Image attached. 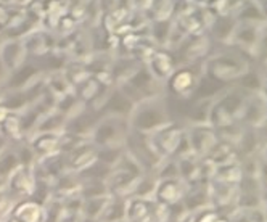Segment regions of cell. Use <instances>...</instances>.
I'll return each instance as SVG.
<instances>
[{"label": "cell", "mask_w": 267, "mask_h": 222, "mask_svg": "<svg viewBox=\"0 0 267 222\" xmlns=\"http://www.w3.org/2000/svg\"><path fill=\"white\" fill-rule=\"evenodd\" d=\"M66 171H68L66 154L61 151L39 158L32 166V172L36 180H42V182L47 184H53V180L58 179Z\"/></svg>", "instance_id": "obj_3"}, {"label": "cell", "mask_w": 267, "mask_h": 222, "mask_svg": "<svg viewBox=\"0 0 267 222\" xmlns=\"http://www.w3.org/2000/svg\"><path fill=\"white\" fill-rule=\"evenodd\" d=\"M108 198H109V195H106V197H97V198H87V200L82 198L84 203H82L81 216L98 222V219L101 214H103V210L108 203Z\"/></svg>", "instance_id": "obj_16"}, {"label": "cell", "mask_w": 267, "mask_h": 222, "mask_svg": "<svg viewBox=\"0 0 267 222\" xmlns=\"http://www.w3.org/2000/svg\"><path fill=\"white\" fill-rule=\"evenodd\" d=\"M63 201V208L66 213L70 214H81V210H82V203H84V200H82L81 195H74V197H68Z\"/></svg>", "instance_id": "obj_25"}, {"label": "cell", "mask_w": 267, "mask_h": 222, "mask_svg": "<svg viewBox=\"0 0 267 222\" xmlns=\"http://www.w3.org/2000/svg\"><path fill=\"white\" fill-rule=\"evenodd\" d=\"M79 195L84 200H87V198L106 197V195H109V192L106 182H101V180H82Z\"/></svg>", "instance_id": "obj_17"}, {"label": "cell", "mask_w": 267, "mask_h": 222, "mask_svg": "<svg viewBox=\"0 0 267 222\" xmlns=\"http://www.w3.org/2000/svg\"><path fill=\"white\" fill-rule=\"evenodd\" d=\"M122 153H124V147H103V148H98L97 159L109 167H114L118 164V161L121 159Z\"/></svg>", "instance_id": "obj_20"}, {"label": "cell", "mask_w": 267, "mask_h": 222, "mask_svg": "<svg viewBox=\"0 0 267 222\" xmlns=\"http://www.w3.org/2000/svg\"><path fill=\"white\" fill-rule=\"evenodd\" d=\"M82 180L78 174H74L71 171H66L65 174H61L58 179L53 180L52 184V198L57 200H65L68 197H74V195H79Z\"/></svg>", "instance_id": "obj_12"}, {"label": "cell", "mask_w": 267, "mask_h": 222, "mask_svg": "<svg viewBox=\"0 0 267 222\" xmlns=\"http://www.w3.org/2000/svg\"><path fill=\"white\" fill-rule=\"evenodd\" d=\"M97 151L98 148L95 147L90 140H86L79 147H76L70 153H66V164L68 171L74 174H81L86 171L89 166L97 161Z\"/></svg>", "instance_id": "obj_6"}, {"label": "cell", "mask_w": 267, "mask_h": 222, "mask_svg": "<svg viewBox=\"0 0 267 222\" xmlns=\"http://www.w3.org/2000/svg\"><path fill=\"white\" fill-rule=\"evenodd\" d=\"M6 70L5 68V65L2 63V60H0V82H5V79H6Z\"/></svg>", "instance_id": "obj_28"}, {"label": "cell", "mask_w": 267, "mask_h": 222, "mask_svg": "<svg viewBox=\"0 0 267 222\" xmlns=\"http://www.w3.org/2000/svg\"><path fill=\"white\" fill-rule=\"evenodd\" d=\"M187 185L182 182L179 177L176 179H164L158 180V185H156V190L153 198L156 203H160L163 206H174L177 203H180L185 197Z\"/></svg>", "instance_id": "obj_5"}, {"label": "cell", "mask_w": 267, "mask_h": 222, "mask_svg": "<svg viewBox=\"0 0 267 222\" xmlns=\"http://www.w3.org/2000/svg\"><path fill=\"white\" fill-rule=\"evenodd\" d=\"M155 198H129L126 222H156Z\"/></svg>", "instance_id": "obj_7"}, {"label": "cell", "mask_w": 267, "mask_h": 222, "mask_svg": "<svg viewBox=\"0 0 267 222\" xmlns=\"http://www.w3.org/2000/svg\"><path fill=\"white\" fill-rule=\"evenodd\" d=\"M5 185H6V180L3 177H0V190H3Z\"/></svg>", "instance_id": "obj_30"}, {"label": "cell", "mask_w": 267, "mask_h": 222, "mask_svg": "<svg viewBox=\"0 0 267 222\" xmlns=\"http://www.w3.org/2000/svg\"><path fill=\"white\" fill-rule=\"evenodd\" d=\"M79 216H81V214H70V213H66L65 216H63V219H61V222H78Z\"/></svg>", "instance_id": "obj_27"}, {"label": "cell", "mask_w": 267, "mask_h": 222, "mask_svg": "<svg viewBox=\"0 0 267 222\" xmlns=\"http://www.w3.org/2000/svg\"><path fill=\"white\" fill-rule=\"evenodd\" d=\"M13 148H15L16 156H18L19 164H21V166H29V167H32L34 163L37 161L36 153L32 151V148L29 147V144H27V140H24V142H21V144L13 145Z\"/></svg>", "instance_id": "obj_22"}, {"label": "cell", "mask_w": 267, "mask_h": 222, "mask_svg": "<svg viewBox=\"0 0 267 222\" xmlns=\"http://www.w3.org/2000/svg\"><path fill=\"white\" fill-rule=\"evenodd\" d=\"M135 103L129 98L121 89L108 93L103 102V116H118V118H129V114L134 110Z\"/></svg>", "instance_id": "obj_9"}, {"label": "cell", "mask_w": 267, "mask_h": 222, "mask_svg": "<svg viewBox=\"0 0 267 222\" xmlns=\"http://www.w3.org/2000/svg\"><path fill=\"white\" fill-rule=\"evenodd\" d=\"M111 169L113 167L100 163L97 159L93 164H90L86 171H82L81 174H78V176L82 180H101V182H106V179L109 177V174H111Z\"/></svg>", "instance_id": "obj_18"}, {"label": "cell", "mask_w": 267, "mask_h": 222, "mask_svg": "<svg viewBox=\"0 0 267 222\" xmlns=\"http://www.w3.org/2000/svg\"><path fill=\"white\" fill-rule=\"evenodd\" d=\"M131 132L127 118L118 116H103L95 124L89 140L97 147H124V142Z\"/></svg>", "instance_id": "obj_1"}, {"label": "cell", "mask_w": 267, "mask_h": 222, "mask_svg": "<svg viewBox=\"0 0 267 222\" xmlns=\"http://www.w3.org/2000/svg\"><path fill=\"white\" fill-rule=\"evenodd\" d=\"M27 144L36 153L37 159L49 156V154L60 151V134L52 132H34L31 137H27Z\"/></svg>", "instance_id": "obj_10"}, {"label": "cell", "mask_w": 267, "mask_h": 222, "mask_svg": "<svg viewBox=\"0 0 267 222\" xmlns=\"http://www.w3.org/2000/svg\"><path fill=\"white\" fill-rule=\"evenodd\" d=\"M31 198L39 201L40 205L49 203L52 200V184L42 182V180H36V185H34V192L31 195Z\"/></svg>", "instance_id": "obj_23"}, {"label": "cell", "mask_w": 267, "mask_h": 222, "mask_svg": "<svg viewBox=\"0 0 267 222\" xmlns=\"http://www.w3.org/2000/svg\"><path fill=\"white\" fill-rule=\"evenodd\" d=\"M10 147H11V145H10L8 140H6V139L2 136V134H0V154H3Z\"/></svg>", "instance_id": "obj_26"}, {"label": "cell", "mask_w": 267, "mask_h": 222, "mask_svg": "<svg viewBox=\"0 0 267 222\" xmlns=\"http://www.w3.org/2000/svg\"><path fill=\"white\" fill-rule=\"evenodd\" d=\"M19 166L21 164H19V159L16 156V151H15V148H13V145L3 154H0V177H3L5 180L10 174L15 172Z\"/></svg>", "instance_id": "obj_19"}, {"label": "cell", "mask_w": 267, "mask_h": 222, "mask_svg": "<svg viewBox=\"0 0 267 222\" xmlns=\"http://www.w3.org/2000/svg\"><path fill=\"white\" fill-rule=\"evenodd\" d=\"M66 214L63 208V201L52 198L49 203L44 205V222H61Z\"/></svg>", "instance_id": "obj_21"}, {"label": "cell", "mask_w": 267, "mask_h": 222, "mask_svg": "<svg viewBox=\"0 0 267 222\" xmlns=\"http://www.w3.org/2000/svg\"><path fill=\"white\" fill-rule=\"evenodd\" d=\"M129 126L132 131L142 134H152L160 129L164 123V114L155 102H139L129 114Z\"/></svg>", "instance_id": "obj_2"}, {"label": "cell", "mask_w": 267, "mask_h": 222, "mask_svg": "<svg viewBox=\"0 0 267 222\" xmlns=\"http://www.w3.org/2000/svg\"><path fill=\"white\" fill-rule=\"evenodd\" d=\"M37 66L34 65H21L16 70L10 71V76L5 79V85L8 90H21L31 85V80L37 74Z\"/></svg>", "instance_id": "obj_13"}, {"label": "cell", "mask_w": 267, "mask_h": 222, "mask_svg": "<svg viewBox=\"0 0 267 222\" xmlns=\"http://www.w3.org/2000/svg\"><path fill=\"white\" fill-rule=\"evenodd\" d=\"M78 222H97V221H92V219H87L84 216H79V221Z\"/></svg>", "instance_id": "obj_29"}, {"label": "cell", "mask_w": 267, "mask_h": 222, "mask_svg": "<svg viewBox=\"0 0 267 222\" xmlns=\"http://www.w3.org/2000/svg\"><path fill=\"white\" fill-rule=\"evenodd\" d=\"M15 203H16L15 198H13L8 192H6V188L0 190V222L10 216Z\"/></svg>", "instance_id": "obj_24"}, {"label": "cell", "mask_w": 267, "mask_h": 222, "mask_svg": "<svg viewBox=\"0 0 267 222\" xmlns=\"http://www.w3.org/2000/svg\"><path fill=\"white\" fill-rule=\"evenodd\" d=\"M140 176H132V174L119 171V169H111V174L106 179V185H108V192L113 197H122L129 200L132 197L134 188L137 184V179Z\"/></svg>", "instance_id": "obj_8"}, {"label": "cell", "mask_w": 267, "mask_h": 222, "mask_svg": "<svg viewBox=\"0 0 267 222\" xmlns=\"http://www.w3.org/2000/svg\"><path fill=\"white\" fill-rule=\"evenodd\" d=\"M2 222H19V221H16L15 218H13V216H8V218H6V219H3Z\"/></svg>", "instance_id": "obj_31"}, {"label": "cell", "mask_w": 267, "mask_h": 222, "mask_svg": "<svg viewBox=\"0 0 267 222\" xmlns=\"http://www.w3.org/2000/svg\"><path fill=\"white\" fill-rule=\"evenodd\" d=\"M126 218H127V200L122 197H113V195H109L108 203L98 222H126Z\"/></svg>", "instance_id": "obj_14"}, {"label": "cell", "mask_w": 267, "mask_h": 222, "mask_svg": "<svg viewBox=\"0 0 267 222\" xmlns=\"http://www.w3.org/2000/svg\"><path fill=\"white\" fill-rule=\"evenodd\" d=\"M10 216L19 222H44V205H40L31 197L18 200Z\"/></svg>", "instance_id": "obj_11"}, {"label": "cell", "mask_w": 267, "mask_h": 222, "mask_svg": "<svg viewBox=\"0 0 267 222\" xmlns=\"http://www.w3.org/2000/svg\"><path fill=\"white\" fill-rule=\"evenodd\" d=\"M36 185V177H34L32 167L29 166H19L18 169L6 177V192H8L15 201L29 198L34 192Z\"/></svg>", "instance_id": "obj_4"}, {"label": "cell", "mask_w": 267, "mask_h": 222, "mask_svg": "<svg viewBox=\"0 0 267 222\" xmlns=\"http://www.w3.org/2000/svg\"><path fill=\"white\" fill-rule=\"evenodd\" d=\"M156 185H158V179H156L155 172H143L142 176L137 179V184L134 188V193L131 198H153Z\"/></svg>", "instance_id": "obj_15"}]
</instances>
